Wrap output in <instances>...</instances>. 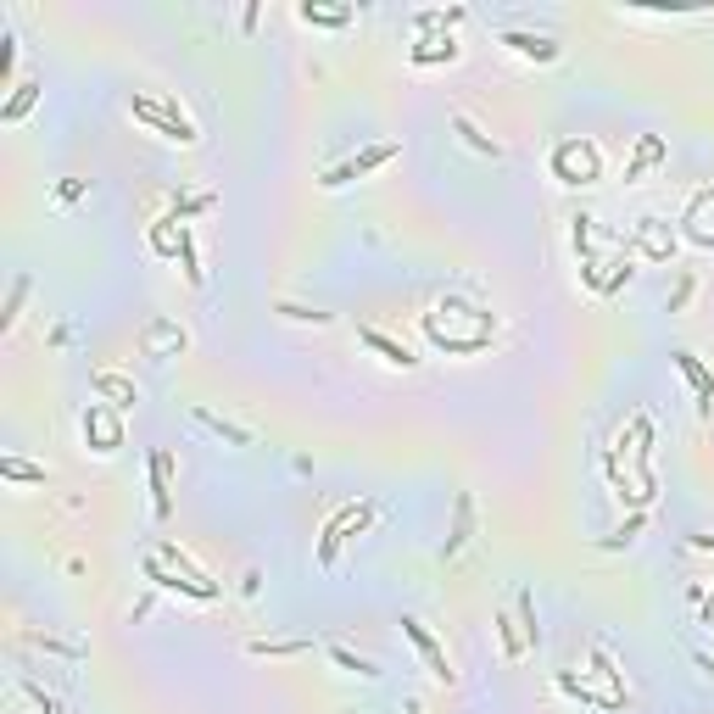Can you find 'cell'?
<instances>
[{
  "mask_svg": "<svg viewBox=\"0 0 714 714\" xmlns=\"http://www.w3.org/2000/svg\"><path fill=\"white\" fill-rule=\"evenodd\" d=\"M553 167H558V179H564V184H592V179H603V157H597V145H580V140L558 145Z\"/></svg>",
  "mask_w": 714,
  "mask_h": 714,
  "instance_id": "6da1fadb",
  "label": "cell"
},
{
  "mask_svg": "<svg viewBox=\"0 0 714 714\" xmlns=\"http://www.w3.org/2000/svg\"><path fill=\"white\" fill-rule=\"evenodd\" d=\"M140 123H151V129L162 134V140H179V145H196V129H191V123H184L174 107H157V101H140L134 95V107H129Z\"/></svg>",
  "mask_w": 714,
  "mask_h": 714,
  "instance_id": "7a4b0ae2",
  "label": "cell"
},
{
  "mask_svg": "<svg viewBox=\"0 0 714 714\" xmlns=\"http://www.w3.org/2000/svg\"><path fill=\"white\" fill-rule=\"evenodd\" d=\"M90 435H95V452H118L123 447V425L107 408H95V402H90V413H84V441H90Z\"/></svg>",
  "mask_w": 714,
  "mask_h": 714,
  "instance_id": "3957f363",
  "label": "cell"
},
{
  "mask_svg": "<svg viewBox=\"0 0 714 714\" xmlns=\"http://www.w3.org/2000/svg\"><path fill=\"white\" fill-rule=\"evenodd\" d=\"M669 357H676V369L692 380V391H698V413L709 418V413H714V374H709V369H703L692 352H669Z\"/></svg>",
  "mask_w": 714,
  "mask_h": 714,
  "instance_id": "277c9868",
  "label": "cell"
},
{
  "mask_svg": "<svg viewBox=\"0 0 714 714\" xmlns=\"http://www.w3.org/2000/svg\"><path fill=\"white\" fill-rule=\"evenodd\" d=\"M402 637L418 647V653H425V664H430L435 681H452V669H447V659H441V647H435V637L425 631V625H418V620H402Z\"/></svg>",
  "mask_w": 714,
  "mask_h": 714,
  "instance_id": "5b68a950",
  "label": "cell"
},
{
  "mask_svg": "<svg viewBox=\"0 0 714 714\" xmlns=\"http://www.w3.org/2000/svg\"><path fill=\"white\" fill-rule=\"evenodd\" d=\"M502 45L519 51V56H536V61H558V39H548V34H519V28H508V34H502Z\"/></svg>",
  "mask_w": 714,
  "mask_h": 714,
  "instance_id": "8992f818",
  "label": "cell"
},
{
  "mask_svg": "<svg viewBox=\"0 0 714 714\" xmlns=\"http://www.w3.org/2000/svg\"><path fill=\"white\" fill-rule=\"evenodd\" d=\"M167 475H174V458L167 452H151V508H157V519H167L174 514V497H167Z\"/></svg>",
  "mask_w": 714,
  "mask_h": 714,
  "instance_id": "52a82bcc",
  "label": "cell"
},
{
  "mask_svg": "<svg viewBox=\"0 0 714 714\" xmlns=\"http://www.w3.org/2000/svg\"><path fill=\"white\" fill-rule=\"evenodd\" d=\"M396 157V145H374V151H363L357 162H346V167H335V174L324 179V184H346V179H363L369 167H380V162H391Z\"/></svg>",
  "mask_w": 714,
  "mask_h": 714,
  "instance_id": "ba28073f",
  "label": "cell"
},
{
  "mask_svg": "<svg viewBox=\"0 0 714 714\" xmlns=\"http://www.w3.org/2000/svg\"><path fill=\"white\" fill-rule=\"evenodd\" d=\"M357 524V508H341L329 524H324V541H319V564H335V548H341V536Z\"/></svg>",
  "mask_w": 714,
  "mask_h": 714,
  "instance_id": "9c48e42d",
  "label": "cell"
},
{
  "mask_svg": "<svg viewBox=\"0 0 714 714\" xmlns=\"http://www.w3.org/2000/svg\"><path fill=\"white\" fill-rule=\"evenodd\" d=\"M363 341H369L374 352H380V357H385V363H396V369H413V363H418V357H413L408 346H396V341H391V335H380V329H363Z\"/></svg>",
  "mask_w": 714,
  "mask_h": 714,
  "instance_id": "30bf717a",
  "label": "cell"
},
{
  "mask_svg": "<svg viewBox=\"0 0 714 714\" xmlns=\"http://www.w3.org/2000/svg\"><path fill=\"white\" fill-rule=\"evenodd\" d=\"M34 101H39V78H23V84H17V95L6 101V107H0V118H6V123H17V118H23V112L34 107Z\"/></svg>",
  "mask_w": 714,
  "mask_h": 714,
  "instance_id": "8fae6325",
  "label": "cell"
},
{
  "mask_svg": "<svg viewBox=\"0 0 714 714\" xmlns=\"http://www.w3.org/2000/svg\"><path fill=\"white\" fill-rule=\"evenodd\" d=\"M312 642H251V659H296Z\"/></svg>",
  "mask_w": 714,
  "mask_h": 714,
  "instance_id": "7c38bea8",
  "label": "cell"
},
{
  "mask_svg": "<svg viewBox=\"0 0 714 714\" xmlns=\"http://www.w3.org/2000/svg\"><path fill=\"white\" fill-rule=\"evenodd\" d=\"M329 659H335V664H341V669H352V676H363V681H374V676H380V669H374L369 659H357V653H346V647H341V642H329Z\"/></svg>",
  "mask_w": 714,
  "mask_h": 714,
  "instance_id": "4fadbf2b",
  "label": "cell"
},
{
  "mask_svg": "<svg viewBox=\"0 0 714 714\" xmlns=\"http://www.w3.org/2000/svg\"><path fill=\"white\" fill-rule=\"evenodd\" d=\"M452 123H458V134H464V140L475 145V151H486V157H502V145H497V140H486V134H480L469 118H452Z\"/></svg>",
  "mask_w": 714,
  "mask_h": 714,
  "instance_id": "5bb4252c",
  "label": "cell"
},
{
  "mask_svg": "<svg viewBox=\"0 0 714 714\" xmlns=\"http://www.w3.org/2000/svg\"><path fill=\"white\" fill-rule=\"evenodd\" d=\"M145 346H151V352H162V346H174V352H184V329H174V324H157L151 335H145Z\"/></svg>",
  "mask_w": 714,
  "mask_h": 714,
  "instance_id": "9a60e30c",
  "label": "cell"
},
{
  "mask_svg": "<svg viewBox=\"0 0 714 714\" xmlns=\"http://www.w3.org/2000/svg\"><path fill=\"white\" fill-rule=\"evenodd\" d=\"M95 391H107V396H123V402H140V391L129 380H118V374H95Z\"/></svg>",
  "mask_w": 714,
  "mask_h": 714,
  "instance_id": "2e32d148",
  "label": "cell"
},
{
  "mask_svg": "<svg viewBox=\"0 0 714 714\" xmlns=\"http://www.w3.org/2000/svg\"><path fill=\"white\" fill-rule=\"evenodd\" d=\"M441 56H447V61L458 56V45H452V39H430V45H418V51H413V61H418V68H425V61H441Z\"/></svg>",
  "mask_w": 714,
  "mask_h": 714,
  "instance_id": "e0dca14e",
  "label": "cell"
},
{
  "mask_svg": "<svg viewBox=\"0 0 714 714\" xmlns=\"http://www.w3.org/2000/svg\"><path fill=\"white\" fill-rule=\"evenodd\" d=\"M0 475H12V480H45V469L23 464V458H6V464H0Z\"/></svg>",
  "mask_w": 714,
  "mask_h": 714,
  "instance_id": "ac0fdd59",
  "label": "cell"
},
{
  "mask_svg": "<svg viewBox=\"0 0 714 714\" xmlns=\"http://www.w3.org/2000/svg\"><path fill=\"white\" fill-rule=\"evenodd\" d=\"M302 17H307V23H329V28H341V23H346L352 12H324V6H302Z\"/></svg>",
  "mask_w": 714,
  "mask_h": 714,
  "instance_id": "d6986e66",
  "label": "cell"
},
{
  "mask_svg": "<svg viewBox=\"0 0 714 714\" xmlns=\"http://www.w3.org/2000/svg\"><path fill=\"white\" fill-rule=\"evenodd\" d=\"M23 296H28V280H17V285H12V296H6V312H0V324H12V319H17V307H23Z\"/></svg>",
  "mask_w": 714,
  "mask_h": 714,
  "instance_id": "ffe728a7",
  "label": "cell"
}]
</instances>
